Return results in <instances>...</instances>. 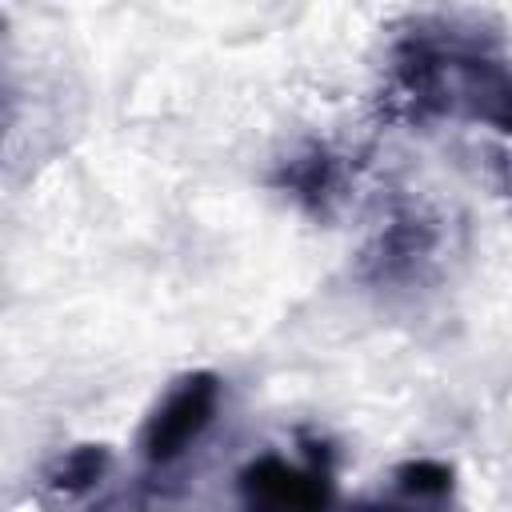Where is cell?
Instances as JSON below:
<instances>
[{"label":"cell","instance_id":"4","mask_svg":"<svg viewBox=\"0 0 512 512\" xmlns=\"http://www.w3.org/2000/svg\"><path fill=\"white\" fill-rule=\"evenodd\" d=\"M400 480H404V488L416 492V496H440V492H448V468L436 464V460H416V464H408V468L400 472Z\"/></svg>","mask_w":512,"mask_h":512},{"label":"cell","instance_id":"1","mask_svg":"<svg viewBox=\"0 0 512 512\" xmlns=\"http://www.w3.org/2000/svg\"><path fill=\"white\" fill-rule=\"evenodd\" d=\"M216 412V380L212 376H188L148 420L144 428V452L152 460H172L184 452L188 440L204 432V424Z\"/></svg>","mask_w":512,"mask_h":512},{"label":"cell","instance_id":"2","mask_svg":"<svg viewBox=\"0 0 512 512\" xmlns=\"http://www.w3.org/2000/svg\"><path fill=\"white\" fill-rule=\"evenodd\" d=\"M244 492L252 512H324V476H304L280 460H260L244 472Z\"/></svg>","mask_w":512,"mask_h":512},{"label":"cell","instance_id":"3","mask_svg":"<svg viewBox=\"0 0 512 512\" xmlns=\"http://www.w3.org/2000/svg\"><path fill=\"white\" fill-rule=\"evenodd\" d=\"M100 468H104V452L100 448H76L72 456H64L56 464L52 484L56 488H84V484H92L100 476Z\"/></svg>","mask_w":512,"mask_h":512}]
</instances>
